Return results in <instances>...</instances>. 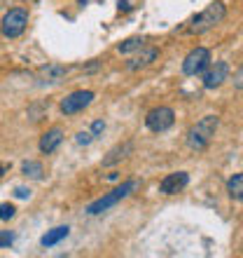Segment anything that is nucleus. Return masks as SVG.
<instances>
[{
    "label": "nucleus",
    "mask_w": 243,
    "mask_h": 258,
    "mask_svg": "<svg viewBox=\"0 0 243 258\" xmlns=\"http://www.w3.org/2000/svg\"><path fill=\"white\" fill-rule=\"evenodd\" d=\"M224 17H227V7H224V3L215 0V3H210L206 10H201L199 14H194V17L189 19L187 33H192V35L208 33V31H213L217 24H222Z\"/></svg>",
    "instance_id": "1"
},
{
    "label": "nucleus",
    "mask_w": 243,
    "mask_h": 258,
    "mask_svg": "<svg viewBox=\"0 0 243 258\" xmlns=\"http://www.w3.org/2000/svg\"><path fill=\"white\" fill-rule=\"evenodd\" d=\"M141 188V181H136V178H129V181H124L122 185H117L115 190H110L108 195L98 197V200H94V202L87 207V214L89 216H98V214H103V211H108L110 207H115L117 202H122V200H127L129 195L134 190H138Z\"/></svg>",
    "instance_id": "2"
},
{
    "label": "nucleus",
    "mask_w": 243,
    "mask_h": 258,
    "mask_svg": "<svg viewBox=\"0 0 243 258\" xmlns=\"http://www.w3.org/2000/svg\"><path fill=\"white\" fill-rule=\"evenodd\" d=\"M217 127H220V117L217 115H206L201 117L194 127L187 132V146L192 150H203L208 148V143L213 141Z\"/></svg>",
    "instance_id": "3"
},
{
    "label": "nucleus",
    "mask_w": 243,
    "mask_h": 258,
    "mask_svg": "<svg viewBox=\"0 0 243 258\" xmlns=\"http://www.w3.org/2000/svg\"><path fill=\"white\" fill-rule=\"evenodd\" d=\"M28 26V12L24 7H12L0 21V33L5 38H19Z\"/></svg>",
    "instance_id": "4"
},
{
    "label": "nucleus",
    "mask_w": 243,
    "mask_h": 258,
    "mask_svg": "<svg viewBox=\"0 0 243 258\" xmlns=\"http://www.w3.org/2000/svg\"><path fill=\"white\" fill-rule=\"evenodd\" d=\"M173 122H176V113L169 106H157V108L148 110V115H145V127L155 134H162V132L171 129Z\"/></svg>",
    "instance_id": "5"
},
{
    "label": "nucleus",
    "mask_w": 243,
    "mask_h": 258,
    "mask_svg": "<svg viewBox=\"0 0 243 258\" xmlns=\"http://www.w3.org/2000/svg\"><path fill=\"white\" fill-rule=\"evenodd\" d=\"M94 99H96V94L91 89H77V92H70V94L61 101L59 108L63 115H77V113H82L87 106H91Z\"/></svg>",
    "instance_id": "6"
},
{
    "label": "nucleus",
    "mask_w": 243,
    "mask_h": 258,
    "mask_svg": "<svg viewBox=\"0 0 243 258\" xmlns=\"http://www.w3.org/2000/svg\"><path fill=\"white\" fill-rule=\"evenodd\" d=\"M210 63V49L208 47H196L192 49L185 61H182V73L185 75H201Z\"/></svg>",
    "instance_id": "7"
},
{
    "label": "nucleus",
    "mask_w": 243,
    "mask_h": 258,
    "mask_svg": "<svg viewBox=\"0 0 243 258\" xmlns=\"http://www.w3.org/2000/svg\"><path fill=\"white\" fill-rule=\"evenodd\" d=\"M229 75V63L227 61H215V63H208V68L203 71V87L206 89H217L227 80Z\"/></svg>",
    "instance_id": "8"
},
{
    "label": "nucleus",
    "mask_w": 243,
    "mask_h": 258,
    "mask_svg": "<svg viewBox=\"0 0 243 258\" xmlns=\"http://www.w3.org/2000/svg\"><path fill=\"white\" fill-rule=\"evenodd\" d=\"M187 185H189V174L187 171H173V174H169V176L162 178L159 192H162V195H178V192H182Z\"/></svg>",
    "instance_id": "9"
},
{
    "label": "nucleus",
    "mask_w": 243,
    "mask_h": 258,
    "mask_svg": "<svg viewBox=\"0 0 243 258\" xmlns=\"http://www.w3.org/2000/svg\"><path fill=\"white\" fill-rule=\"evenodd\" d=\"M68 68L66 66H59V63H49V66H42L38 71V82L40 85H56L66 78Z\"/></svg>",
    "instance_id": "10"
},
{
    "label": "nucleus",
    "mask_w": 243,
    "mask_h": 258,
    "mask_svg": "<svg viewBox=\"0 0 243 258\" xmlns=\"http://www.w3.org/2000/svg\"><path fill=\"white\" fill-rule=\"evenodd\" d=\"M61 141H63V129H61V127L47 129V132L40 136V153L52 155V153H54V150L61 146Z\"/></svg>",
    "instance_id": "11"
},
{
    "label": "nucleus",
    "mask_w": 243,
    "mask_h": 258,
    "mask_svg": "<svg viewBox=\"0 0 243 258\" xmlns=\"http://www.w3.org/2000/svg\"><path fill=\"white\" fill-rule=\"evenodd\" d=\"M157 56H159V49L157 47H141V54L134 56V59H129L127 68L129 71H141V68H148L152 61H157Z\"/></svg>",
    "instance_id": "12"
},
{
    "label": "nucleus",
    "mask_w": 243,
    "mask_h": 258,
    "mask_svg": "<svg viewBox=\"0 0 243 258\" xmlns=\"http://www.w3.org/2000/svg\"><path fill=\"white\" fill-rule=\"evenodd\" d=\"M134 153V141H124V143H117L112 150H108V155L103 157V167H112V164L127 160L129 155Z\"/></svg>",
    "instance_id": "13"
},
{
    "label": "nucleus",
    "mask_w": 243,
    "mask_h": 258,
    "mask_svg": "<svg viewBox=\"0 0 243 258\" xmlns=\"http://www.w3.org/2000/svg\"><path fill=\"white\" fill-rule=\"evenodd\" d=\"M68 232H70V228H68V225H59V228H54V230H47V235H42L40 244L45 246V249H49V246H56L61 239L68 237Z\"/></svg>",
    "instance_id": "14"
},
{
    "label": "nucleus",
    "mask_w": 243,
    "mask_h": 258,
    "mask_svg": "<svg viewBox=\"0 0 243 258\" xmlns=\"http://www.w3.org/2000/svg\"><path fill=\"white\" fill-rule=\"evenodd\" d=\"M21 174L28 178H35V181H40L42 174H45V167H42V162H38V160H26V162L21 164Z\"/></svg>",
    "instance_id": "15"
},
{
    "label": "nucleus",
    "mask_w": 243,
    "mask_h": 258,
    "mask_svg": "<svg viewBox=\"0 0 243 258\" xmlns=\"http://www.w3.org/2000/svg\"><path fill=\"white\" fill-rule=\"evenodd\" d=\"M227 192H229L231 200L243 202V174H234V176L227 181Z\"/></svg>",
    "instance_id": "16"
},
{
    "label": "nucleus",
    "mask_w": 243,
    "mask_h": 258,
    "mask_svg": "<svg viewBox=\"0 0 243 258\" xmlns=\"http://www.w3.org/2000/svg\"><path fill=\"white\" fill-rule=\"evenodd\" d=\"M145 47V40H143L141 35H134V38H127L124 42H119V52L122 54H131V52H136V49H141Z\"/></svg>",
    "instance_id": "17"
},
{
    "label": "nucleus",
    "mask_w": 243,
    "mask_h": 258,
    "mask_svg": "<svg viewBox=\"0 0 243 258\" xmlns=\"http://www.w3.org/2000/svg\"><path fill=\"white\" fill-rule=\"evenodd\" d=\"M14 214H17L14 204H10V202H0V221H10V218H14Z\"/></svg>",
    "instance_id": "18"
},
{
    "label": "nucleus",
    "mask_w": 243,
    "mask_h": 258,
    "mask_svg": "<svg viewBox=\"0 0 243 258\" xmlns=\"http://www.w3.org/2000/svg\"><path fill=\"white\" fill-rule=\"evenodd\" d=\"M91 141H94L91 129H84V132H77V134H75V143H77V146H89Z\"/></svg>",
    "instance_id": "19"
},
{
    "label": "nucleus",
    "mask_w": 243,
    "mask_h": 258,
    "mask_svg": "<svg viewBox=\"0 0 243 258\" xmlns=\"http://www.w3.org/2000/svg\"><path fill=\"white\" fill-rule=\"evenodd\" d=\"M12 242H14V232L0 230V249H7V246H12Z\"/></svg>",
    "instance_id": "20"
},
{
    "label": "nucleus",
    "mask_w": 243,
    "mask_h": 258,
    "mask_svg": "<svg viewBox=\"0 0 243 258\" xmlns=\"http://www.w3.org/2000/svg\"><path fill=\"white\" fill-rule=\"evenodd\" d=\"M103 132H105V122H103V120H96V122L91 124V134H94V139H98Z\"/></svg>",
    "instance_id": "21"
},
{
    "label": "nucleus",
    "mask_w": 243,
    "mask_h": 258,
    "mask_svg": "<svg viewBox=\"0 0 243 258\" xmlns=\"http://www.w3.org/2000/svg\"><path fill=\"white\" fill-rule=\"evenodd\" d=\"M234 87H236V89H243V66L238 68L236 73H234Z\"/></svg>",
    "instance_id": "22"
},
{
    "label": "nucleus",
    "mask_w": 243,
    "mask_h": 258,
    "mask_svg": "<svg viewBox=\"0 0 243 258\" xmlns=\"http://www.w3.org/2000/svg\"><path fill=\"white\" fill-rule=\"evenodd\" d=\"M14 197H19V200H28V197H31V190H28V188H14Z\"/></svg>",
    "instance_id": "23"
},
{
    "label": "nucleus",
    "mask_w": 243,
    "mask_h": 258,
    "mask_svg": "<svg viewBox=\"0 0 243 258\" xmlns=\"http://www.w3.org/2000/svg\"><path fill=\"white\" fill-rule=\"evenodd\" d=\"M7 169H10V164L0 162V181H3V176H5V174H7Z\"/></svg>",
    "instance_id": "24"
}]
</instances>
